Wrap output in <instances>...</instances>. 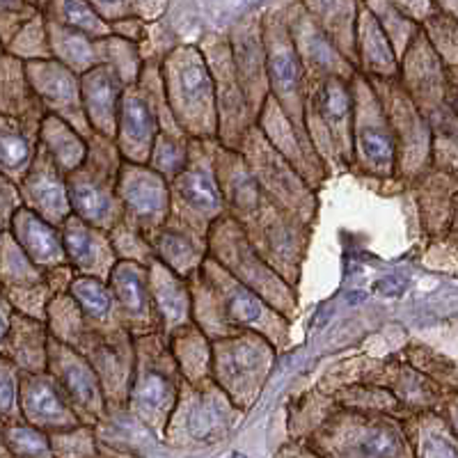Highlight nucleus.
I'll list each match as a JSON object with an SVG mask.
<instances>
[{
	"mask_svg": "<svg viewBox=\"0 0 458 458\" xmlns=\"http://www.w3.org/2000/svg\"><path fill=\"white\" fill-rule=\"evenodd\" d=\"M408 289V277L403 276H390V277H383L374 284V292L380 293V296H401V293Z\"/></svg>",
	"mask_w": 458,
	"mask_h": 458,
	"instance_id": "48",
	"label": "nucleus"
},
{
	"mask_svg": "<svg viewBox=\"0 0 458 458\" xmlns=\"http://www.w3.org/2000/svg\"><path fill=\"white\" fill-rule=\"evenodd\" d=\"M149 284L154 308L161 321V333L165 337L193 326V296L188 280L174 276L167 266L154 259L149 266Z\"/></svg>",
	"mask_w": 458,
	"mask_h": 458,
	"instance_id": "27",
	"label": "nucleus"
},
{
	"mask_svg": "<svg viewBox=\"0 0 458 458\" xmlns=\"http://www.w3.org/2000/svg\"><path fill=\"white\" fill-rule=\"evenodd\" d=\"M261 39H264L271 97L280 104L293 126L308 133L305 129L308 85H305V69H302L292 28H289V16L280 14L277 7H271L268 14L261 19Z\"/></svg>",
	"mask_w": 458,
	"mask_h": 458,
	"instance_id": "7",
	"label": "nucleus"
},
{
	"mask_svg": "<svg viewBox=\"0 0 458 458\" xmlns=\"http://www.w3.org/2000/svg\"><path fill=\"white\" fill-rule=\"evenodd\" d=\"M19 390H21V371L12 360L0 355V420H5L7 424L23 422Z\"/></svg>",
	"mask_w": 458,
	"mask_h": 458,
	"instance_id": "46",
	"label": "nucleus"
},
{
	"mask_svg": "<svg viewBox=\"0 0 458 458\" xmlns=\"http://www.w3.org/2000/svg\"><path fill=\"white\" fill-rule=\"evenodd\" d=\"M204 57L211 69L216 85V101H218V138L220 147L232 151H239L243 145V138L248 131L255 126V117L250 113V106L245 101L243 88H241L239 73L234 67V57L229 48L227 39L207 44Z\"/></svg>",
	"mask_w": 458,
	"mask_h": 458,
	"instance_id": "15",
	"label": "nucleus"
},
{
	"mask_svg": "<svg viewBox=\"0 0 458 458\" xmlns=\"http://www.w3.org/2000/svg\"><path fill=\"white\" fill-rule=\"evenodd\" d=\"M48 337L51 335L42 321L14 312L3 355L12 360L21 374H44L48 371Z\"/></svg>",
	"mask_w": 458,
	"mask_h": 458,
	"instance_id": "33",
	"label": "nucleus"
},
{
	"mask_svg": "<svg viewBox=\"0 0 458 458\" xmlns=\"http://www.w3.org/2000/svg\"><path fill=\"white\" fill-rule=\"evenodd\" d=\"M241 408L208 380L204 386H186L179 392L165 437L174 445H216L234 428Z\"/></svg>",
	"mask_w": 458,
	"mask_h": 458,
	"instance_id": "9",
	"label": "nucleus"
},
{
	"mask_svg": "<svg viewBox=\"0 0 458 458\" xmlns=\"http://www.w3.org/2000/svg\"><path fill=\"white\" fill-rule=\"evenodd\" d=\"M12 318H14V308H12V302L7 301L5 292H3V286H0V355L5 351L7 337H10Z\"/></svg>",
	"mask_w": 458,
	"mask_h": 458,
	"instance_id": "47",
	"label": "nucleus"
},
{
	"mask_svg": "<svg viewBox=\"0 0 458 458\" xmlns=\"http://www.w3.org/2000/svg\"><path fill=\"white\" fill-rule=\"evenodd\" d=\"M10 234L39 271L51 273L69 266L60 227L39 218L30 208L21 207L16 211L10 225Z\"/></svg>",
	"mask_w": 458,
	"mask_h": 458,
	"instance_id": "26",
	"label": "nucleus"
},
{
	"mask_svg": "<svg viewBox=\"0 0 458 458\" xmlns=\"http://www.w3.org/2000/svg\"><path fill=\"white\" fill-rule=\"evenodd\" d=\"M355 55L362 76L378 81H392L399 73V57L380 28L378 19L367 5H358L355 19Z\"/></svg>",
	"mask_w": 458,
	"mask_h": 458,
	"instance_id": "28",
	"label": "nucleus"
},
{
	"mask_svg": "<svg viewBox=\"0 0 458 458\" xmlns=\"http://www.w3.org/2000/svg\"><path fill=\"white\" fill-rule=\"evenodd\" d=\"M69 296L76 301V305H79L81 314H83L85 323H88V328L92 333L113 335L124 330L108 282H101L97 277L76 276L72 286H69Z\"/></svg>",
	"mask_w": 458,
	"mask_h": 458,
	"instance_id": "34",
	"label": "nucleus"
},
{
	"mask_svg": "<svg viewBox=\"0 0 458 458\" xmlns=\"http://www.w3.org/2000/svg\"><path fill=\"white\" fill-rule=\"evenodd\" d=\"M386 92H390V104L383 99H380V104L386 108L392 133H394L396 151H399V165L408 167V161L415 158L417 151H428V126L420 117L412 101L403 94V88L394 83V79L386 81Z\"/></svg>",
	"mask_w": 458,
	"mask_h": 458,
	"instance_id": "30",
	"label": "nucleus"
},
{
	"mask_svg": "<svg viewBox=\"0 0 458 458\" xmlns=\"http://www.w3.org/2000/svg\"><path fill=\"white\" fill-rule=\"evenodd\" d=\"M60 232H63L64 252H67V261L73 273L108 282L110 273L117 266V255H114L110 234L83 223L76 216L67 218Z\"/></svg>",
	"mask_w": 458,
	"mask_h": 458,
	"instance_id": "23",
	"label": "nucleus"
},
{
	"mask_svg": "<svg viewBox=\"0 0 458 458\" xmlns=\"http://www.w3.org/2000/svg\"><path fill=\"white\" fill-rule=\"evenodd\" d=\"M273 355V344L261 335H227L214 342V383L236 408L250 406L271 371Z\"/></svg>",
	"mask_w": 458,
	"mask_h": 458,
	"instance_id": "10",
	"label": "nucleus"
},
{
	"mask_svg": "<svg viewBox=\"0 0 458 458\" xmlns=\"http://www.w3.org/2000/svg\"><path fill=\"white\" fill-rule=\"evenodd\" d=\"M207 241L208 250L214 252L211 259L223 266L229 276L248 286L250 292H255L276 312L286 314V317L292 314L289 312L293 308L292 289L271 266L261 259L239 220L229 218V216L220 218L211 227Z\"/></svg>",
	"mask_w": 458,
	"mask_h": 458,
	"instance_id": "5",
	"label": "nucleus"
},
{
	"mask_svg": "<svg viewBox=\"0 0 458 458\" xmlns=\"http://www.w3.org/2000/svg\"><path fill=\"white\" fill-rule=\"evenodd\" d=\"M232 458H245V456H241V454H234V456H232Z\"/></svg>",
	"mask_w": 458,
	"mask_h": 458,
	"instance_id": "53",
	"label": "nucleus"
},
{
	"mask_svg": "<svg viewBox=\"0 0 458 458\" xmlns=\"http://www.w3.org/2000/svg\"><path fill=\"white\" fill-rule=\"evenodd\" d=\"M318 458H415L406 431L371 412H346L326 420L308 440Z\"/></svg>",
	"mask_w": 458,
	"mask_h": 458,
	"instance_id": "4",
	"label": "nucleus"
},
{
	"mask_svg": "<svg viewBox=\"0 0 458 458\" xmlns=\"http://www.w3.org/2000/svg\"><path fill=\"white\" fill-rule=\"evenodd\" d=\"M257 126L266 140L271 142L273 149L305 179L308 186H314L326 177V167L318 158V151L310 145L308 133L293 126V122L286 117L284 110L273 97L266 99L264 108L257 117Z\"/></svg>",
	"mask_w": 458,
	"mask_h": 458,
	"instance_id": "20",
	"label": "nucleus"
},
{
	"mask_svg": "<svg viewBox=\"0 0 458 458\" xmlns=\"http://www.w3.org/2000/svg\"><path fill=\"white\" fill-rule=\"evenodd\" d=\"M229 48H232V57H234V67L236 73H239L245 101L250 106V113L257 122L266 99L271 97L268 72H266L264 39H261V19H255V16L241 19L232 28Z\"/></svg>",
	"mask_w": 458,
	"mask_h": 458,
	"instance_id": "21",
	"label": "nucleus"
},
{
	"mask_svg": "<svg viewBox=\"0 0 458 458\" xmlns=\"http://www.w3.org/2000/svg\"><path fill=\"white\" fill-rule=\"evenodd\" d=\"M51 449L55 458H99V437L94 427L53 433Z\"/></svg>",
	"mask_w": 458,
	"mask_h": 458,
	"instance_id": "44",
	"label": "nucleus"
},
{
	"mask_svg": "<svg viewBox=\"0 0 458 458\" xmlns=\"http://www.w3.org/2000/svg\"><path fill=\"white\" fill-rule=\"evenodd\" d=\"M97 55H99V64L113 69L124 88H133L140 81L142 72H145V63H142V51L138 44H131L122 37H106L97 42Z\"/></svg>",
	"mask_w": 458,
	"mask_h": 458,
	"instance_id": "39",
	"label": "nucleus"
},
{
	"mask_svg": "<svg viewBox=\"0 0 458 458\" xmlns=\"http://www.w3.org/2000/svg\"><path fill=\"white\" fill-rule=\"evenodd\" d=\"M124 83L120 76L106 64L94 67L92 72L81 76V92H83V108L89 126L97 136L113 140L117 138V120H120Z\"/></svg>",
	"mask_w": 458,
	"mask_h": 458,
	"instance_id": "24",
	"label": "nucleus"
},
{
	"mask_svg": "<svg viewBox=\"0 0 458 458\" xmlns=\"http://www.w3.org/2000/svg\"><path fill=\"white\" fill-rule=\"evenodd\" d=\"M182 392V371L170 351L165 335L136 339V365L131 380L129 408L138 422L165 436L170 417Z\"/></svg>",
	"mask_w": 458,
	"mask_h": 458,
	"instance_id": "2",
	"label": "nucleus"
},
{
	"mask_svg": "<svg viewBox=\"0 0 458 458\" xmlns=\"http://www.w3.org/2000/svg\"><path fill=\"white\" fill-rule=\"evenodd\" d=\"M367 7H369L371 14L378 19L380 28L386 30L396 57L406 55L408 48H411L412 42L417 39V26L412 23V19H408V16L396 7V3H383V5L371 3V5Z\"/></svg>",
	"mask_w": 458,
	"mask_h": 458,
	"instance_id": "42",
	"label": "nucleus"
},
{
	"mask_svg": "<svg viewBox=\"0 0 458 458\" xmlns=\"http://www.w3.org/2000/svg\"><path fill=\"white\" fill-rule=\"evenodd\" d=\"M110 241H113L117 261H136V264H142L149 268L151 261L157 259L149 241H147L138 229L126 225L124 220L110 232Z\"/></svg>",
	"mask_w": 458,
	"mask_h": 458,
	"instance_id": "45",
	"label": "nucleus"
},
{
	"mask_svg": "<svg viewBox=\"0 0 458 458\" xmlns=\"http://www.w3.org/2000/svg\"><path fill=\"white\" fill-rule=\"evenodd\" d=\"M48 374L60 383L81 424L97 427L106 417V394L89 360L67 344L48 337Z\"/></svg>",
	"mask_w": 458,
	"mask_h": 458,
	"instance_id": "16",
	"label": "nucleus"
},
{
	"mask_svg": "<svg viewBox=\"0 0 458 458\" xmlns=\"http://www.w3.org/2000/svg\"><path fill=\"white\" fill-rule=\"evenodd\" d=\"M353 161L374 177H392L399 165L394 133L369 79H353Z\"/></svg>",
	"mask_w": 458,
	"mask_h": 458,
	"instance_id": "12",
	"label": "nucleus"
},
{
	"mask_svg": "<svg viewBox=\"0 0 458 458\" xmlns=\"http://www.w3.org/2000/svg\"><path fill=\"white\" fill-rule=\"evenodd\" d=\"M39 126L0 114V174L19 183L26 179L39 149Z\"/></svg>",
	"mask_w": 458,
	"mask_h": 458,
	"instance_id": "31",
	"label": "nucleus"
},
{
	"mask_svg": "<svg viewBox=\"0 0 458 458\" xmlns=\"http://www.w3.org/2000/svg\"><path fill=\"white\" fill-rule=\"evenodd\" d=\"M23 422L39 431L63 433L72 428L85 427L69 403L67 394L48 371L44 374H21V390H19Z\"/></svg>",
	"mask_w": 458,
	"mask_h": 458,
	"instance_id": "19",
	"label": "nucleus"
},
{
	"mask_svg": "<svg viewBox=\"0 0 458 458\" xmlns=\"http://www.w3.org/2000/svg\"><path fill=\"white\" fill-rule=\"evenodd\" d=\"M3 51H5V48H3V44H0V57L5 55V53H3Z\"/></svg>",
	"mask_w": 458,
	"mask_h": 458,
	"instance_id": "52",
	"label": "nucleus"
},
{
	"mask_svg": "<svg viewBox=\"0 0 458 458\" xmlns=\"http://www.w3.org/2000/svg\"><path fill=\"white\" fill-rule=\"evenodd\" d=\"M110 292H113L117 314L129 330L131 337H147V335H158L161 321H158L154 298H151L149 268L136 261H117V266L110 273L108 280Z\"/></svg>",
	"mask_w": 458,
	"mask_h": 458,
	"instance_id": "18",
	"label": "nucleus"
},
{
	"mask_svg": "<svg viewBox=\"0 0 458 458\" xmlns=\"http://www.w3.org/2000/svg\"><path fill=\"white\" fill-rule=\"evenodd\" d=\"M170 223L191 229L202 239H207L211 227L225 218L227 204L216 172V149L208 154L207 140H191L188 165L170 183Z\"/></svg>",
	"mask_w": 458,
	"mask_h": 458,
	"instance_id": "6",
	"label": "nucleus"
},
{
	"mask_svg": "<svg viewBox=\"0 0 458 458\" xmlns=\"http://www.w3.org/2000/svg\"><path fill=\"white\" fill-rule=\"evenodd\" d=\"M26 76L32 92L39 99L47 114L60 117L79 131L85 140L94 136L92 126L85 117L81 76L60 64L57 60H35L26 63Z\"/></svg>",
	"mask_w": 458,
	"mask_h": 458,
	"instance_id": "17",
	"label": "nucleus"
},
{
	"mask_svg": "<svg viewBox=\"0 0 458 458\" xmlns=\"http://www.w3.org/2000/svg\"><path fill=\"white\" fill-rule=\"evenodd\" d=\"M3 445L16 458H55L51 449V437L26 422L5 424L3 427Z\"/></svg>",
	"mask_w": 458,
	"mask_h": 458,
	"instance_id": "43",
	"label": "nucleus"
},
{
	"mask_svg": "<svg viewBox=\"0 0 458 458\" xmlns=\"http://www.w3.org/2000/svg\"><path fill=\"white\" fill-rule=\"evenodd\" d=\"M188 149H191V138L177 136V133H170V131L161 129L157 142H154L149 167L154 172H158L167 183H172L186 170Z\"/></svg>",
	"mask_w": 458,
	"mask_h": 458,
	"instance_id": "41",
	"label": "nucleus"
},
{
	"mask_svg": "<svg viewBox=\"0 0 458 458\" xmlns=\"http://www.w3.org/2000/svg\"><path fill=\"white\" fill-rule=\"evenodd\" d=\"M170 351L174 355L179 371L191 386H204L214 380V344L199 326H188L172 337H167Z\"/></svg>",
	"mask_w": 458,
	"mask_h": 458,
	"instance_id": "35",
	"label": "nucleus"
},
{
	"mask_svg": "<svg viewBox=\"0 0 458 458\" xmlns=\"http://www.w3.org/2000/svg\"><path fill=\"white\" fill-rule=\"evenodd\" d=\"M280 458H318V456L314 452H310V449H298L296 456H292L289 452H282Z\"/></svg>",
	"mask_w": 458,
	"mask_h": 458,
	"instance_id": "50",
	"label": "nucleus"
},
{
	"mask_svg": "<svg viewBox=\"0 0 458 458\" xmlns=\"http://www.w3.org/2000/svg\"><path fill=\"white\" fill-rule=\"evenodd\" d=\"M39 145L47 149V154L53 158V163L64 177L73 174L88 161L89 142L73 126H69L60 117H53V114H47L42 120Z\"/></svg>",
	"mask_w": 458,
	"mask_h": 458,
	"instance_id": "36",
	"label": "nucleus"
},
{
	"mask_svg": "<svg viewBox=\"0 0 458 458\" xmlns=\"http://www.w3.org/2000/svg\"><path fill=\"white\" fill-rule=\"evenodd\" d=\"M365 298H367V292H362V289H355V292H349L346 302H349V305H358V302H362Z\"/></svg>",
	"mask_w": 458,
	"mask_h": 458,
	"instance_id": "49",
	"label": "nucleus"
},
{
	"mask_svg": "<svg viewBox=\"0 0 458 458\" xmlns=\"http://www.w3.org/2000/svg\"><path fill=\"white\" fill-rule=\"evenodd\" d=\"M241 157L250 165L257 183L264 195L284 208L286 214L296 216L302 223H310L314 214V198L305 179L293 170L284 158L273 149V145L264 138L259 126H252L241 145Z\"/></svg>",
	"mask_w": 458,
	"mask_h": 458,
	"instance_id": "13",
	"label": "nucleus"
},
{
	"mask_svg": "<svg viewBox=\"0 0 458 458\" xmlns=\"http://www.w3.org/2000/svg\"><path fill=\"white\" fill-rule=\"evenodd\" d=\"M23 207L35 211L39 218L47 223L63 227L67 218H72V202H69L67 177L57 170L53 158L48 157L47 149L39 145L32 167L28 170L26 179L19 183Z\"/></svg>",
	"mask_w": 458,
	"mask_h": 458,
	"instance_id": "22",
	"label": "nucleus"
},
{
	"mask_svg": "<svg viewBox=\"0 0 458 458\" xmlns=\"http://www.w3.org/2000/svg\"><path fill=\"white\" fill-rule=\"evenodd\" d=\"M149 243L154 248V257L183 280L198 276L207 261L208 241L182 225L167 223L161 232L151 236Z\"/></svg>",
	"mask_w": 458,
	"mask_h": 458,
	"instance_id": "29",
	"label": "nucleus"
},
{
	"mask_svg": "<svg viewBox=\"0 0 458 458\" xmlns=\"http://www.w3.org/2000/svg\"><path fill=\"white\" fill-rule=\"evenodd\" d=\"M353 79L305 76V113L317 110V129L310 131V136L314 138L317 147H321V151L328 149L330 157L342 161L344 165L353 161Z\"/></svg>",
	"mask_w": 458,
	"mask_h": 458,
	"instance_id": "11",
	"label": "nucleus"
},
{
	"mask_svg": "<svg viewBox=\"0 0 458 458\" xmlns=\"http://www.w3.org/2000/svg\"><path fill=\"white\" fill-rule=\"evenodd\" d=\"M88 142V161L67 177L69 202L76 218L110 234L124 220V208L117 198V179L124 158L113 140L97 133Z\"/></svg>",
	"mask_w": 458,
	"mask_h": 458,
	"instance_id": "3",
	"label": "nucleus"
},
{
	"mask_svg": "<svg viewBox=\"0 0 458 458\" xmlns=\"http://www.w3.org/2000/svg\"><path fill=\"white\" fill-rule=\"evenodd\" d=\"M163 89L172 117L191 140L218 138V101L207 57L198 47L172 48L163 60Z\"/></svg>",
	"mask_w": 458,
	"mask_h": 458,
	"instance_id": "1",
	"label": "nucleus"
},
{
	"mask_svg": "<svg viewBox=\"0 0 458 458\" xmlns=\"http://www.w3.org/2000/svg\"><path fill=\"white\" fill-rule=\"evenodd\" d=\"M0 114L14 120L42 124L47 110L32 92L26 76V63L12 55L0 57Z\"/></svg>",
	"mask_w": 458,
	"mask_h": 458,
	"instance_id": "32",
	"label": "nucleus"
},
{
	"mask_svg": "<svg viewBox=\"0 0 458 458\" xmlns=\"http://www.w3.org/2000/svg\"><path fill=\"white\" fill-rule=\"evenodd\" d=\"M449 427H452V431L458 436V401H456V406L452 408V422H449Z\"/></svg>",
	"mask_w": 458,
	"mask_h": 458,
	"instance_id": "51",
	"label": "nucleus"
},
{
	"mask_svg": "<svg viewBox=\"0 0 458 458\" xmlns=\"http://www.w3.org/2000/svg\"><path fill=\"white\" fill-rule=\"evenodd\" d=\"M47 28L53 60L72 69L76 76H83V73L92 72L94 67H99V55H97V42L94 39L67 26H60L51 19H47Z\"/></svg>",
	"mask_w": 458,
	"mask_h": 458,
	"instance_id": "37",
	"label": "nucleus"
},
{
	"mask_svg": "<svg viewBox=\"0 0 458 458\" xmlns=\"http://www.w3.org/2000/svg\"><path fill=\"white\" fill-rule=\"evenodd\" d=\"M406 437L415 458H458V436L433 415H424L415 427L406 428Z\"/></svg>",
	"mask_w": 458,
	"mask_h": 458,
	"instance_id": "38",
	"label": "nucleus"
},
{
	"mask_svg": "<svg viewBox=\"0 0 458 458\" xmlns=\"http://www.w3.org/2000/svg\"><path fill=\"white\" fill-rule=\"evenodd\" d=\"M117 198L124 208V223L138 229L147 241L170 223V183L149 165L122 163Z\"/></svg>",
	"mask_w": 458,
	"mask_h": 458,
	"instance_id": "14",
	"label": "nucleus"
},
{
	"mask_svg": "<svg viewBox=\"0 0 458 458\" xmlns=\"http://www.w3.org/2000/svg\"><path fill=\"white\" fill-rule=\"evenodd\" d=\"M216 172H218L225 204L234 214V220L243 225L255 218L259 214V208L264 207L266 195L259 183H257L250 165L241 157V151L218 147L216 149Z\"/></svg>",
	"mask_w": 458,
	"mask_h": 458,
	"instance_id": "25",
	"label": "nucleus"
},
{
	"mask_svg": "<svg viewBox=\"0 0 458 458\" xmlns=\"http://www.w3.org/2000/svg\"><path fill=\"white\" fill-rule=\"evenodd\" d=\"M42 12L51 21L72 28L94 42L113 35V28L88 3H48V5H42Z\"/></svg>",
	"mask_w": 458,
	"mask_h": 458,
	"instance_id": "40",
	"label": "nucleus"
},
{
	"mask_svg": "<svg viewBox=\"0 0 458 458\" xmlns=\"http://www.w3.org/2000/svg\"><path fill=\"white\" fill-rule=\"evenodd\" d=\"M202 284L207 286L208 302L218 310L220 318L225 323V330H234V335L257 333L271 344H280L286 335V321L280 317V312L261 301L255 292L241 284L239 280L229 276L223 266L216 264L211 257L199 268Z\"/></svg>",
	"mask_w": 458,
	"mask_h": 458,
	"instance_id": "8",
	"label": "nucleus"
}]
</instances>
